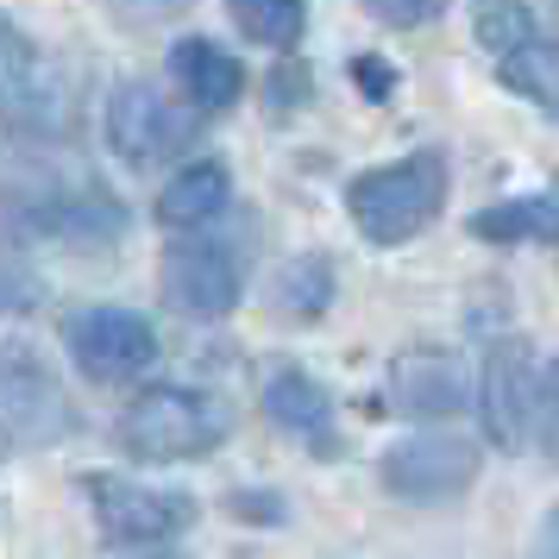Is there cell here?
I'll use <instances>...</instances> for the list:
<instances>
[{"label": "cell", "instance_id": "6da1fadb", "mask_svg": "<svg viewBox=\"0 0 559 559\" xmlns=\"http://www.w3.org/2000/svg\"><path fill=\"white\" fill-rule=\"evenodd\" d=\"M0 227L70 252H107L127 239V202L88 170H0Z\"/></svg>", "mask_w": 559, "mask_h": 559}, {"label": "cell", "instance_id": "7a4b0ae2", "mask_svg": "<svg viewBox=\"0 0 559 559\" xmlns=\"http://www.w3.org/2000/svg\"><path fill=\"white\" fill-rule=\"evenodd\" d=\"M453 195V170L440 152H408L396 164H378L365 177L346 182V214L371 246H408L415 233L440 221V207Z\"/></svg>", "mask_w": 559, "mask_h": 559}, {"label": "cell", "instance_id": "3957f363", "mask_svg": "<svg viewBox=\"0 0 559 559\" xmlns=\"http://www.w3.org/2000/svg\"><path fill=\"white\" fill-rule=\"evenodd\" d=\"M120 447L145 465H177V459H202L233 433V408L207 390L189 383H157L145 396L120 408Z\"/></svg>", "mask_w": 559, "mask_h": 559}, {"label": "cell", "instance_id": "277c9868", "mask_svg": "<svg viewBox=\"0 0 559 559\" xmlns=\"http://www.w3.org/2000/svg\"><path fill=\"white\" fill-rule=\"evenodd\" d=\"M70 102L76 88L63 76V63L0 13V127L20 139H63L76 120Z\"/></svg>", "mask_w": 559, "mask_h": 559}, {"label": "cell", "instance_id": "5b68a950", "mask_svg": "<svg viewBox=\"0 0 559 559\" xmlns=\"http://www.w3.org/2000/svg\"><path fill=\"white\" fill-rule=\"evenodd\" d=\"M88 509H95V528L114 547H170L202 522V503L189 490H164V484H139V478H114L95 472L82 478Z\"/></svg>", "mask_w": 559, "mask_h": 559}, {"label": "cell", "instance_id": "8992f818", "mask_svg": "<svg viewBox=\"0 0 559 559\" xmlns=\"http://www.w3.org/2000/svg\"><path fill=\"white\" fill-rule=\"evenodd\" d=\"M202 139V114L177 107L157 82H120L107 95V145L120 164L132 170H152V164H170L189 145Z\"/></svg>", "mask_w": 559, "mask_h": 559}, {"label": "cell", "instance_id": "52a82bcc", "mask_svg": "<svg viewBox=\"0 0 559 559\" xmlns=\"http://www.w3.org/2000/svg\"><path fill=\"white\" fill-rule=\"evenodd\" d=\"M164 302L189 314V321H227L239 296H246V258L233 239H207V233L182 227V239L164 252Z\"/></svg>", "mask_w": 559, "mask_h": 559}, {"label": "cell", "instance_id": "ba28073f", "mask_svg": "<svg viewBox=\"0 0 559 559\" xmlns=\"http://www.w3.org/2000/svg\"><path fill=\"white\" fill-rule=\"evenodd\" d=\"M63 346L88 383H132L157 365V333L132 308H70L63 314Z\"/></svg>", "mask_w": 559, "mask_h": 559}, {"label": "cell", "instance_id": "9c48e42d", "mask_svg": "<svg viewBox=\"0 0 559 559\" xmlns=\"http://www.w3.org/2000/svg\"><path fill=\"white\" fill-rule=\"evenodd\" d=\"M0 433L13 447H57L76 433V403L26 346H0Z\"/></svg>", "mask_w": 559, "mask_h": 559}, {"label": "cell", "instance_id": "30bf717a", "mask_svg": "<svg viewBox=\"0 0 559 559\" xmlns=\"http://www.w3.org/2000/svg\"><path fill=\"white\" fill-rule=\"evenodd\" d=\"M478 472H484V453L465 433H408L378 465L383 490L403 497V503H453L478 484Z\"/></svg>", "mask_w": 559, "mask_h": 559}, {"label": "cell", "instance_id": "8fae6325", "mask_svg": "<svg viewBox=\"0 0 559 559\" xmlns=\"http://www.w3.org/2000/svg\"><path fill=\"white\" fill-rule=\"evenodd\" d=\"M534 346L522 333H509L490 346L484 358V378H478V408H484V433L490 447L503 453H522L528 447V403H534Z\"/></svg>", "mask_w": 559, "mask_h": 559}, {"label": "cell", "instance_id": "7c38bea8", "mask_svg": "<svg viewBox=\"0 0 559 559\" xmlns=\"http://www.w3.org/2000/svg\"><path fill=\"white\" fill-rule=\"evenodd\" d=\"M390 408L396 415H421V421H440V415H459L472 403V365L447 346H408L390 365Z\"/></svg>", "mask_w": 559, "mask_h": 559}, {"label": "cell", "instance_id": "4fadbf2b", "mask_svg": "<svg viewBox=\"0 0 559 559\" xmlns=\"http://www.w3.org/2000/svg\"><path fill=\"white\" fill-rule=\"evenodd\" d=\"M258 403H264V421H271V428L289 433V440H302L314 459L346 453V433L333 421V396L308 378L302 365H277V371L264 378V396H258Z\"/></svg>", "mask_w": 559, "mask_h": 559}, {"label": "cell", "instance_id": "5bb4252c", "mask_svg": "<svg viewBox=\"0 0 559 559\" xmlns=\"http://www.w3.org/2000/svg\"><path fill=\"white\" fill-rule=\"evenodd\" d=\"M170 70H177L182 95L195 114H227L239 95H246V63L233 51H221L214 38H182L170 51Z\"/></svg>", "mask_w": 559, "mask_h": 559}, {"label": "cell", "instance_id": "9a60e30c", "mask_svg": "<svg viewBox=\"0 0 559 559\" xmlns=\"http://www.w3.org/2000/svg\"><path fill=\"white\" fill-rule=\"evenodd\" d=\"M233 202V177L221 157H195V164H182L177 177L164 182V195H157V221L164 227H207V221H221Z\"/></svg>", "mask_w": 559, "mask_h": 559}, {"label": "cell", "instance_id": "2e32d148", "mask_svg": "<svg viewBox=\"0 0 559 559\" xmlns=\"http://www.w3.org/2000/svg\"><path fill=\"white\" fill-rule=\"evenodd\" d=\"M497 82L515 88L522 102H534L547 120H559V38H515L509 51H497Z\"/></svg>", "mask_w": 559, "mask_h": 559}, {"label": "cell", "instance_id": "e0dca14e", "mask_svg": "<svg viewBox=\"0 0 559 559\" xmlns=\"http://www.w3.org/2000/svg\"><path fill=\"white\" fill-rule=\"evenodd\" d=\"M271 308H277L283 321H296V328L321 321V314L333 308V258L328 252L289 258L277 277H271Z\"/></svg>", "mask_w": 559, "mask_h": 559}, {"label": "cell", "instance_id": "ac0fdd59", "mask_svg": "<svg viewBox=\"0 0 559 559\" xmlns=\"http://www.w3.org/2000/svg\"><path fill=\"white\" fill-rule=\"evenodd\" d=\"M472 233L490 246H522V239H559V189L540 195H515V202H490L484 214H472Z\"/></svg>", "mask_w": 559, "mask_h": 559}, {"label": "cell", "instance_id": "d6986e66", "mask_svg": "<svg viewBox=\"0 0 559 559\" xmlns=\"http://www.w3.org/2000/svg\"><path fill=\"white\" fill-rule=\"evenodd\" d=\"M227 13L264 51H296L308 32V0H227Z\"/></svg>", "mask_w": 559, "mask_h": 559}, {"label": "cell", "instance_id": "ffe728a7", "mask_svg": "<svg viewBox=\"0 0 559 559\" xmlns=\"http://www.w3.org/2000/svg\"><path fill=\"white\" fill-rule=\"evenodd\" d=\"M528 26H534L528 0H472V32L490 51H509L515 38H528Z\"/></svg>", "mask_w": 559, "mask_h": 559}, {"label": "cell", "instance_id": "44dd1931", "mask_svg": "<svg viewBox=\"0 0 559 559\" xmlns=\"http://www.w3.org/2000/svg\"><path fill=\"white\" fill-rule=\"evenodd\" d=\"M528 440L559 465V358L534 371V403H528Z\"/></svg>", "mask_w": 559, "mask_h": 559}, {"label": "cell", "instance_id": "7402d4cb", "mask_svg": "<svg viewBox=\"0 0 559 559\" xmlns=\"http://www.w3.org/2000/svg\"><path fill=\"white\" fill-rule=\"evenodd\" d=\"M38 302H45V277L0 258V314H32Z\"/></svg>", "mask_w": 559, "mask_h": 559}, {"label": "cell", "instance_id": "603a6c76", "mask_svg": "<svg viewBox=\"0 0 559 559\" xmlns=\"http://www.w3.org/2000/svg\"><path fill=\"white\" fill-rule=\"evenodd\" d=\"M302 95H308V70L302 63H277L271 82H264V114H271V120H289V114L302 107Z\"/></svg>", "mask_w": 559, "mask_h": 559}, {"label": "cell", "instance_id": "cb8c5ba5", "mask_svg": "<svg viewBox=\"0 0 559 559\" xmlns=\"http://www.w3.org/2000/svg\"><path fill=\"white\" fill-rule=\"evenodd\" d=\"M371 13H378L383 26H396V32H415V26H433L453 0H365Z\"/></svg>", "mask_w": 559, "mask_h": 559}, {"label": "cell", "instance_id": "d4e9b609", "mask_svg": "<svg viewBox=\"0 0 559 559\" xmlns=\"http://www.w3.org/2000/svg\"><path fill=\"white\" fill-rule=\"evenodd\" d=\"M227 509L239 515V522H258V528H264V522H271V528H277V522H289V515H283V497H277V490H233Z\"/></svg>", "mask_w": 559, "mask_h": 559}, {"label": "cell", "instance_id": "484cf974", "mask_svg": "<svg viewBox=\"0 0 559 559\" xmlns=\"http://www.w3.org/2000/svg\"><path fill=\"white\" fill-rule=\"evenodd\" d=\"M353 82L365 88V95H378V102L396 88V76H390V63H383V57H358V63H353Z\"/></svg>", "mask_w": 559, "mask_h": 559}, {"label": "cell", "instance_id": "4316f807", "mask_svg": "<svg viewBox=\"0 0 559 559\" xmlns=\"http://www.w3.org/2000/svg\"><path fill=\"white\" fill-rule=\"evenodd\" d=\"M540 554H559V509L547 515V528H540Z\"/></svg>", "mask_w": 559, "mask_h": 559}, {"label": "cell", "instance_id": "83f0119b", "mask_svg": "<svg viewBox=\"0 0 559 559\" xmlns=\"http://www.w3.org/2000/svg\"><path fill=\"white\" fill-rule=\"evenodd\" d=\"M7 447H13V440H7V433H0V459H7Z\"/></svg>", "mask_w": 559, "mask_h": 559}, {"label": "cell", "instance_id": "f1b7e54d", "mask_svg": "<svg viewBox=\"0 0 559 559\" xmlns=\"http://www.w3.org/2000/svg\"><path fill=\"white\" fill-rule=\"evenodd\" d=\"M554 252H559V239H554Z\"/></svg>", "mask_w": 559, "mask_h": 559}, {"label": "cell", "instance_id": "f546056e", "mask_svg": "<svg viewBox=\"0 0 559 559\" xmlns=\"http://www.w3.org/2000/svg\"><path fill=\"white\" fill-rule=\"evenodd\" d=\"M554 7H559V0H554Z\"/></svg>", "mask_w": 559, "mask_h": 559}]
</instances>
